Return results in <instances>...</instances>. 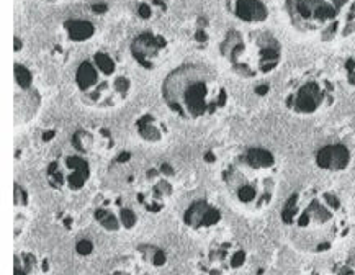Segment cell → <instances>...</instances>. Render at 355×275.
Here are the masks:
<instances>
[{"label":"cell","mask_w":355,"mask_h":275,"mask_svg":"<svg viewBox=\"0 0 355 275\" xmlns=\"http://www.w3.org/2000/svg\"><path fill=\"white\" fill-rule=\"evenodd\" d=\"M118 216H120V221H121V226L126 228V230H133L134 226L138 225V216H136V213L133 212L131 208H128V207H121L120 208V213H118Z\"/></svg>","instance_id":"19"},{"label":"cell","mask_w":355,"mask_h":275,"mask_svg":"<svg viewBox=\"0 0 355 275\" xmlns=\"http://www.w3.org/2000/svg\"><path fill=\"white\" fill-rule=\"evenodd\" d=\"M93 218L106 231H118L121 226L120 216L115 215L113 212H110L108 208H97L95 213H93Z\"/></svg>","instance_id":"16"},{"label":"cell","mask_w":355,"mask_h":275,"mask_svg":"<svg viewBox=\"0 0 355 275\" xmlns=\"http://www.w3.org/2000/svg\"><path fill=\"white\" fill-rule=\"evenodd\" d=\"M195 40H197L200 44L207 43V41H208V33H207V30H205V28L200 26L198 30L195 31Z\"/></svg>","instance_id":"27"},{"label":"cell","mask_w":355,"mask_h":275,"mask_svg":"<svg viewBox=\"0 0 355 275\" xmlns=\"http://www.w3.org/2000/svg\"><path fill=\"white\" fill-rule=\"evenodd\" d=\"M277 159L265 148H247L224 166L223 180L241 203L265 207L275 189Z\"/></svg>","instance_id":"2"},{"label":"cell","mask_w":355,"mask_h":275,"mask_svg":"<svg viewBox=\"0 0 355 275\" xmlns=\"http://www.w3.org/2000/svg\"><path fill=\"white\" fill-rule=\"evenodd\" d=\"M13 72H15V84L21 90H30L33 85V74L26 66H23L20 63H15L13 66Z\"/></svg>","instance_id":"18"},{"label":"cell","mask_w":355,"mask_h":275,"mask_svg":"<svg viewBox=\"0 0 355 275\" xmlns=\"http://www.w3.org/2000/svg\"><path fill=\"white\" fill-rule=\"evenodd\" d=\"M76 253L79 255H84V257L90 255L93 253V242L90 239H79L76 242Z\"/></svg>","instance_id":"23"},{"label":"cell","mask_w":355,"mask_h":275,"mask_svg":"<svg viewBox=\"0 0 355 275\" xmlns=\"http://www.w3.org/2000/svg\"><path fill=\"white\" fill-rule=\"evenodd\" d=\"M344 71H345V77H347V82L352 87H355V54L349 56L344 63Z\"/></svg>","instance_id":"22"},{"label":"cell","mask_w":355,"mask_h":275,"mask_svg":"<svg viewBox=\"0 0 355 275\" xmlns=\"http://www.w3.org/2000/svg\"><path fill=\"white\" fill-rule=\"evenodd\" d=\"M46 175L49 185L54 189L67 185L71 190H81L90 177V164L82 154H69L63 159L51 161Z\"/></svg>","instance_id":"7"},{"label":"cell","mask_w":355,"mask_h":275,"mask_svg":"<svg viewBox=\"0 0 355 275\" xmlns=\"http://www.w3.org/2000/svg\"><path fill=\"white\" fill-rule=\"evenodd\" d=\"M54 136V131H48V133H44V141H49V139H53Z\"/></svg>","instance_id":"32"},{"label":"cell","mask_w":355,"mask_h":275,"mask_svg":"<svg viewBox=\"0 0 355 275\" xmlns=\"http://www.w3.org/2000/svg\"><path fill=\"white\" fill-rule=\"evenodd\" d=\"M13 41H15V53H18V51L23 48V41L20 43V38H18V36H15V38H13Z\"/></svg>","instance_id":"30"},{"label":"cell","mask_w":355,"mask_h":275,"mask_svg":"<svg viewBox=\"0 0 355 275\" xmlns=\"http://www.w3.org/2000/svg\"><path fill=\"white\" fill-rule=\"evenodd\" d=\"M92 10L95 13H105L106 10H108V5H106V3H93Z\"/></svg>","instance_id":"29"},{"label":"cell","mask_w":355,"mask_h":275,"mask_svg":"<svg viewBox=\"0 0 355 275\" xmlns=\"http://www.w3.org/2000/svg\"><path fill=\"white\" fill-rule=\"evenodd\" d=\"M139 253H143V255L146 257L149 262H151L154 267H162L167 262V255L162 249L156 248V246L151 244H143L138 248Z\"/></svg>","instance_id":"17"},{"label":"cell","mask_w":355,"mask_h":275,"mask_svg":"<svg viewBox=\"0 0 355 275\" xmlns=\"http://www.w3.org/2000/svg\"><path fill=\"white\" fill-rule=\"evenodd\" d=\"M162 99L182 118L198 120L224 108L228 92L211 69L203 64H182L162 82Z\"/></svg>","instance_id":"1"},{"label":"cell","mask_w":355,"mask_h":275,"mask_svg":"<svg viewBox=\"0 0 355 275\" xmlns=\"http://www.w3.org/2000/svg\"><path fill=\"white\" fill-rule=\"evenodd\" d=\"M246 260H247V254L244 249L232 251L230 257V269H241L246 264Z\"/></svg>","instance_id":"21"},{"label":"cell","mask_w":355,"mask_h":275,"mask_svg":"<svg viewBox=\"0 0 355 275\" xmlns=\"http://www.w3.org/2000/svg\"><path fill=\"white\" fill-rule=\"evenodd\" d=\"M64 30H66L69 40L74 43H81V41L92 38L95 33V25L90 20H84V18H71L64 23Z\"/></svg>","instance_id":"13"},{"label":"cell","mask_w":355,"mask_h":275,"mask_svg":"<svg viewBox=\"0 0 355 275\" xmlns=\"http://www.w3.org/2000/svg\"><path fill=\"white\" fill-rule=\"evenodd\" d=\"M74 82L87 105L97 108H110L123 102L129 94L131 81L125 74L106 76L92 59H84L76 69Z\"/></svg>","instance_id":"4"},{"label":"cell","mask_w":355,"mask_h":275,"mask_svg":"<svg viewBox=\"0 0 355 275\" xmlns=\"http://www.w3.org/2000/svg\"><path fill=\"white\" fill-rule=\"evenodd\" d=\"M269 90H270L269 84H262V85H257V87H255V94H257V95H260V97L267 95V92H269Z\"/></svg>","instance_id":"28"},{"label":"cell","mask_w":355,"mask_h":275,"mask_svg":"<svg viewBox=\"0 0 355 275\" xmlns=\"http://www.w3.org/2000/svg\"><path fill=\"white\" fill-rule=\"evenodd\" d=\"M159 169H161L162 175H166V177H174V175H175L174 167H172V166L169 164V162H162V164L159 166Z\"/></svg>","instance_id":"26"},{"label":"cell","mask_w":355,"mask_h":275,"mask_svg":"<svg viewBox=\"0 0 355 275\" xmlns=\"http://www.w3.org/2000/svg\"><path fill=\"white\" fill-rule=\"evenodd\" d=\"M335 100V87L328 76L308 71L288 84L285 106L296 115H314L328 110Z\"/></svg>","instance_id":"5"},{"label":"cell","mask_w":355,"mask_h":275,"mask_svg":"<svg viewBox=\"0 0 355 275\" xmlns=\"http://www.w3.org/2000/svg\"><path fill=\"white\" fill-rule=\"evenodd\" d=\"M152 13H154V5H151V3H139L138 5V15L143 20H149L152 17Z\"/></svg>","instance_id":"25"},{"label":"cell","mask_w":355,"mask_h":275,"mask_svg":"<svg viewBox=\"0 0 355 275\" xmlns=\"http://www.w3.org/2000/svg\"><path fill=\"white\" fill-rule=\"evenodd\" d=\"M208 208H209V203L207 200H197V202H193L184 213V223L188 228H191V230H202Z\"/></svg>","instance_id":"14"},{"label":"cell","mask_w":355,"mask_h":275,"mask_svg":"<svg viewBox=\"0 0 355 275\" xmlns=\"http://www.w3.org/2000/svg\"><path fill=\"white\" fill-rule=\"evenodd\" d=\"M92 61L95 63V66L99 67V71H102L106 76H118V64H116V59L111 56L108 51H97L93 54Z\"/></svg>","instance_id":"15"},{"label":"cell","mask_w":355,"mask_h":275,"mask_svg":"<svg viewBox=\"0 0 355 275\" xmlns=\"http://www.w3.org/2000/svg\"><path fill=\"white\" fill-rule=\"evenodd\" d=\"M352 159L350 149L345 144L334 143V144H326V146L319 148V151L316 152V164L319 169L331 170V172H339L347 169Z\"/></svg>","instance_id":"10"},{"label":"cell","mask_w":355,"mask_h":275,"mask_svg":"<svg viewBox=\"0 0 355 275\" xmlns=\"http://www.w3.org/2000/svg\"><path fill=\"white\" fill-rule=\"evenodd\" d=\"M13 203H15V207L18 205H21V207H26L28 205V193L26 190L20 187L18 184H15V198H13Z\"/></svg>","instance_id":"24"},{"label":"cell","mask_w":355,"mask_h":275,"mask_svg":"<svg viewBox=\"0 0 355 275\" xmlns=\"http://www.w3.org/2000/svg\"><path fill=\"white\" fill-rule=\"evenodd\" d=\"M72 148L79 154H88L93 151H108L113 146V136L108 129L100 128L97 131H90V129H77L72 134Z\"/></svg>","instance_id":"9"},{"label":"cell","mask_w":355,"mask_h":275,"mask_svg":"<svg viewBox=\"0 0 355 275\" xmlns=\"http://www.w3.org/2000/svg\"><path fill=\"white\" fill-rule=\"evenodd\" d=\"M221 221V212L213 207V205H209L207 215H205V220H203V228H211L214 225H218V223Z\"/></svg>","instance_id":"20"},{"label":"cell","mask_w":355,"mask_h":275,"mask_svg":"<svg viewBox=\"0 0 355 275\" xmlns=\"http://www.w3.org/2000/svg\"><path fill=\"white\" fill-rule=\"evenodd\" d=\"M136 129L138 134L141 136L144 141L149 143H157L164 138V134L167 133L166 125L162 123L157 116H154L151 113L143 115L141 118L136 121Z\"/></svg>","instance_id":"12"},{"label":"cell","mask_w":355,"mask_h":275,"mask_svg":"<svg viewBox=\"0 0 355 275\" xmlns=\"http://www.w3.org/2000/svg\"><path fill=\"white\" fill-rule=\"evenodd\" d=\"M205 161H207V162H214V161H216V157H214V154H213V152L209 151L208 154L205 156Z\"/></svg>","instance_id":"31"},{"label":"cell","mask_w":355,"mask_h":275,"mask_svg":"<svg viewBox=\"0 0 355 275\" xmlns=\"http://www.w3.org/2000/svg\"><path fill=\"white\" fill-rule=\"evenodd\" d=\"M340 3V0H285V10L298 31L321 33L334 21L344 20L349 7Z\"/></svg>","instance_id":"6"},{"label":"cell","mask_w":355,"mask_h":275,"mask_svg":"<svg viewBox=\"0 0 355 275\" xmlns=\"http://www.w3.org/2000/svg\"><path fill=\"white\" fill-rule=\"evenodd\" d=\"M230 10L244 23H262L269 17V10L262 0H234Z\"/></svg>","instance_id":"11"},{"label":"cell","mask_w":355,"mask_h":275,"mask_svg":"<svg viewBox=\"0 0 355 275\" xmlns=\"http://www.w3.org/2000/svg\"><path fill=\"white\" fill-rule=\"evenodd\" d=\"M167 49V40L154 31H143L131 43V54L138 64L151 71L161 63L162 54Z\"/></svg>","instance_id":"8"},{"label":"cell","mask_w":355,"mask_h":275,"mask_svg":"<svg viewBox=\"0 0 355 275\" xmlns=\"http://www.w3.org/2000/svg\"><path fill=\"white\" fill-rule=\"evenodd\" d=\"M219 53L242 77L270 74L282 61V44L270 31H251L247 38L241 31L230 30L219 44Z\"/></svg>","instance_id":"3"}]
</instances>
